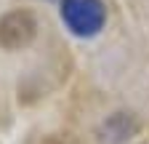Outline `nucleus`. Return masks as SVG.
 I'll return each mask as SVG.
<instances>
[{"label": "nucleus", "mask_w": 149, "mask_h": 144, "mask_svg": "<svg viewBox=\"0 0 149 144\" xmlns=\"http://www.w3.org/2000/svg\"><path fill=\"white\" fill-rule=\"evenodd\" d=\"M139 131V123L133 115H125V112H117V115H112L107 123H104V141L109 144H120L125 139H130Z\"/></svg>", "instance_id": "obj_3"}, {"label": "nucleus", "mask_w": 149, "mask_h": 144, "mask_svg": "<svg viewBox=\"0 0 149 144\" xmlns=\"http://www.w3.org/2000/svg\"><path fill=\"white\" fill-rule=\"evenodd\" d=\"M37 38V16L27 8H16L0 19V45L6 51L27 48Z\"/></svg>", "instance_id": "obj_2"}, {"label": "nucleus", "mask_w": 149, "mask_h": 144, "mask_svg": "<svg viewBox=\"0 0 149 144\" xmlns=\"http://www.w3.org/2000/svg\"><path fill=\"white\" fill-rule=\"evenodd\" d=\"M61 22L77 38H93L107 22V8L101 0H61Z\"/></svg>", "instance_id": "obj_1"}]
</instances>
